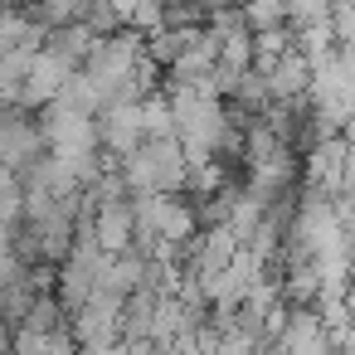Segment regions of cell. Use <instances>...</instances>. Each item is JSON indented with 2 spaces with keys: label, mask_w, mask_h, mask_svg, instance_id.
<instances>
[{
  "label": "cell",
  "mask_w": 355,
  "mask_h": 355,
  "mask_svg": "<svg viewBox=\"0 0 355 355\" xmlns=\"http://www.w3.org/2000/svg\"><path fill=\"white\" fill-rule=\"evenodd\" d=\"M166 103H171L175 141L185 146L190 161H219L239 146V132L229 122L224 98H214V93H166Z\"/></svg>",
  "instance_id": "6da1fadb"
},
{
  "label": "cell",
  "mask_w": 355,
  "mask_h": 355,
  "mask_svg": "<svg viewBox=\"0 0 355 355\" xmlns=\"http://www.w3.org/2000/svg\"><path fill=\"white\" fill-rule=\"evenodd\" d=\"M117 166V180H122V195L127 200H141V195H180L190 185V156L175 137H151L141 141L132 156L112 161Z\"/></svg>",
  "instance_id": "7a4b0ae2"
},
{
  "label": "cell",
  "mask_w": 355,
  "mask_h": 355,
  "mask_svg": "<svg viewBox=\"0 0 355 355\" xmlns=\"http://www.w3.org/2000/svg\"><path fill=\"white\" fill-rule=\"evenodd\" d=\"M146 69H156L151 59H146V44H141V35L137 30H117V35H107V40H98L93 44V54L83 59V78L103 93V107H107V98L122 88V83H132L137 73H146Z\"/></svg>",
  "instance_id": "3957f363"
},
{
  "label": "cell",
  "mask_w": 355,
  "mask_h": 355,
  "mask_svg": "<svg viewBox=\"0 0 355 355\" xmlns=\"http://www.w3.org/2000/svg\"><path fill=\"white\" fill-rule=\"evenodd\" d=\"M122 302H127V297L98 287V292L69 316V336L78 340V350H93V345L122 340Z\"/></svg>",
  "instance_id": "277c9868"
},
{
  "label": "cell",
  "mask_w": 355,
  "mask_h": 355,
  "mask_svg": "<svg viewBox=\"0 0 355 355\" xmlns=\"http://www.w3.org/2000/svg\"><path fill=\"white\" fill-rule=\"evenodd\" d=\"M40 156H44V137H40L35 117L25 107H0V166L10 175H20Z\"/></svg>",
  "instance_id": "5b68a950"
},
{
  "label": "cell",
  "mask_w": 355,
  "mask_h": 355,
  "mask_svg": "<svg viewBox=\"0 0 355 355\" xmlns=\"http://www.w3.org/2000/svg\"><path fill=\"white\" fill-rule=\"evenodd\" d=\"M78 234H88L107 258L127 253L137 239V219H132V200H103L93 209V219H78Z\"/></svg>",
  "instance_id": "8992f818"
},
{
  "label": "cell",
  "mask_w": 355,
  "mask_h": 355,
  "mask_svg": "<svg viewBox=\"0 0 355 355\" xmlns=\"http://www.w3.org/2000/svg\"><path fill=\"white\" fill-rule=\"evenodd\" d=\"M93 122H98V146L107 161H122L146 141L141 137V103H107Z\"/></svg>",
  "instance_id": "52a82bcc"
},
{
  "label": "cell",
  "mask_w": 355,
  "mask_h": 355,
  "mask_svg": "<svg viewBox=\"0 0 355 355\" xmlns=\"http://www.w3.org/2000/svg\"><path fill=\"white\" fill-rule=\"evenodd\" d=\"M69 73H73V69H64V64H59V59H49L44 49H35L30 73H25V93H20V107H25V112L49 107V103L59 98V88L69 83Z\"/></svg>",
  "instance_id": "ba28073f"
},
{
  "label": "cell",
  "mask_w": 355,
  "mask_h": 355,
  "mask_svg": "<svg viewBox=\"0 0 355 355\" xmlns=\"http://www.w3.org/2000/svg\"><path fill=\"white\" fill-rule=\"evenodd\" d=\"M263 78H268L272 103H302L311 93V59L302 49H287L272 69H263Z\"/></svg>",
  "instance_id": "9c48e42d"
},
{
  "label": "cell",
  "mask_w": 355,
  "mask_h": 355,
  "mask_svg": "<svg viewBox=\"0 0 355 355\" xmlns=\"http://www.w3.org/2000/svg\"><path fill=\"white\" fill-rule=\"evenodd\" d=\"M93 44H98V35H93L83 20L54 25V30H44V40H40V49H44L49 59H59L64 69H83V59L93 54Z\"/></svg>",
  "instance_id": "30bf717a"
},
{
  "label": "cell",
  "mask_w": 355,
  "mask_h": 355,
  "mask_svg": "<svg viewBox=\"0 0 355 355\" xmlns=\"http://www.w3.org/2000/svg\"><path fill=\"white\" fill-rule=\"evenodd\" d=\"M20 326H25V331H40V336H54V331H69V311L59 306L54 292H40V297L30 302V311H25Z\"/></svg>",
  "instance_id": "8fae6325"
},
{
  "label": "cell",
  "mask_w": 355,
  "mask_h": 355,
  "mask_svg": "<svg viewBox=\"0 0 355 355\" xmlns=\"http://www.w3.org/2000/svg\"><path fill=\"white\" fill-rule=\"evenodd\" d=\"M287 49H297L292 44V30L287 25H272V30H253V69L263 73V69H272Z\"/></svg>",
  "instance_id": "7c38bea8"
},
{
  "label": "cell",
  "mask_w": 355,
  "mask_h": 355,
  "mask_svg": "<svg viewBox=\"0 0 355 355\" xmlns=\"http://www.w3.org/2000/svg\"><path fill=\"white\" fill-rule=\"evenodd\" d=\"M54 103H64L69 112H83V117H98V112H103V93H98L78 69L69 73V83L59 88V98H54Z\"/></svg>",
  "instance_id": "4fadbf2b"
},
{
  "label": "cell",
  "mask_w": 355,
  "mask_h": 355,
  "mask_svg": "<svg viewBox=\"0 0 355 355\" xmlns=\"http://www.w3.org/2000/svg\"><path fill=\"white\" fill-rule=\"evenodd\" d=\"M20 219H25V185H20V175H0V229H20Z\"/></svg>",
  "instance_id": "5bb4252c"
},
{
  "label": "cell",
  "mask_w": 355,
  "mask_h": 355,
  "mask_svg": "<svg viewBox=\"0 0 355 355\" xmlns=\"http://www.w3.org/2000/svg\"><path fill=\"white\" fill-rule=\"evenodd\" d=\"M141 137L151 141V137H175V122H171V103H166V93H151L146 103H141Z\"/></svg>",
  "instance_id": "9a60e30c"
},
{
  "label": "cell",
  "mask_w": 355,
  "mask_h": 355,
  "mask_svg": "<svg viewBox=\"0 0 355 355\" xmlns=\"http://www.w3.org/2000/svg\"><path fill=\"white\" fill-rule=\"evenodd\" d=\"M331 25V0H287V30Z\"/></svg>",
  "instance_id": "2e32d148"
},
{
  "label": "cell",
  "mask_w": 355,
  "mask_h": 355,
  "mask_svg": "<svg viewBox=\"0 0 355 355\" xmlns=\"http://www.w3.org/2000/svg\"><path fill=\"white\" fill-rule=\"evenodd\" d=\"M243 20H248V30L287 25V0H243Z\"/></svg>",
  "instance_id": "e0dca14e"
},
{
  "label": "cell",
  "mask_w": 355,
  "mask_h": 355,
  "mask_svg": "<svg viewBox=\"0 0 355 355\" xmlns=\"http://www.w3.org/2000/svg\"><path fill=\"white\" fill-rule=\"evenodd\" d=\"M340 195H355V146H345V166H340Z\"/></svg>",
  "instance_id": "ac0fdd59"
},
{
  "label": "cell",
  "mask_w": 355,
  "mask_h": 355,
  "mask_svg": "<svg viewBox=\"0 0 355 355\" xmlns=\"http://www.w3.org/2000/svg\"><path fill=\"white\" fill-rule=\"evenodd\" d=\"M0 175H6V166H0Z\"/></svg>",
  "instance_id": "d6986e66"
}]
</instances>
